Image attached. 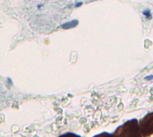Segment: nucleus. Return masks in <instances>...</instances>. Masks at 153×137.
<instances>
[{
	"label": "nucleus",
	"mask_w": 153,
	"mask_h": 137,
	"mask_svg": "<svg viewBox=\"0 0 153 137\" xmlns=\"http://www.w3.org/2000/svg\"><path fill=\"white\" fill-rule=\"evenodd\" d=\"M78 24H79V21L78 20H74V21H71V22H68V23H65V24H62L61 27L64 30H69V29H73V28L76 27Z\"/></svg>",
	"instance_id": "1"
},
{
	"label": "nucleus",
	"mask_w": 153,
	"mask_h": 137,
	"mask_svg": "<svg viewBox=\"0 0 153 137\" xmlns=\"http://www.w3.org/2000/svg\"><path fill=\"white\" fill-rule=\"evenodd\" d=\"M82 5V2H77V3L75 4V7H80Z\"/></svg>",
	"instance_id": "3"
},
{
	"label": "nucleus",
	"mask_w": 153,
	"mask_h": 137,
	"mask_svg": "<svg viewBox=\"0 0 153 137\" xmlns=\"http://www.w3.org/2000/svg\"><path fill=\"white\" fill-rule=\"evenodd\" d=\"M62 137H78V136H75V135H73V134H66V135H64Z\"/></svg>",
	"instance_id": "4"
},
{
	"label": "nucleus",
	"mask_w": 153,
	"mask_h": 137,
	"mask_svg": "<svg viewBox=\"0 0 153 137\" xmlns=\"http://www.w3.org/2000/svg\"><path fill=\"white\" fill-rule=\"evenodd\" d=\"M99 137H105V135H100V136H99ZM110 137H113V136H110Z\"/></svg>",
	"instance_id": "8"
},
{
	"label": "nucleus",
	"mask_w": 153,
	"mask_h": 137,
	"mask_svg": "<svg viewBox=\"0 0 153 137\" xmlns=\"http://www.w3.org/2000/svg\"><path fill=\"white\" fill-rule=\"evenodd\" d=\"M142 14H143V15H144V16H146V18H147L148 20H150V19H151V17H152L151 13H150V10H149V9L144 10V11L142 12Z\"/></svg>",
	"instance_id": "2"
},
{
	"label": "nucleus",
	"mask_w": 153,
	"mask_h": 137,
	"mask_svg": "<svg viewBox=\"0 0 153 137\" xmlns=\"http://www.w3.org/2000/svg\"><path fill=\"white\" fill-rule=\"evenodd\" d=\"M7 80H8V82H9V83H10V84H12V80H11L10 78H7Z\"/></svg>",
	"instance_id": "7"
},
{
	"label": "nucleus",
	"mask_w": 153,
	"mask_h": 137,
	"mask_svg": "<svg viewBox=\"0 0 153 137\" xmlns=\"http://www.w3.org/2000/svg\"><path fill=\"white\" fill-rule=\"evenodd\" d=\"M146 80H151V79H153V75H150V76H147L146 78H145Z\"/></svg>",
	"instance_id": "5"
},
{
	"label": "nucleus",
	"mask_w": 153,
	"mask_h": 137,
	"mask_svg": "<svg viewBox=\"0 0 153 137\" xmlns=\"http://www.w3.org/2000/svg\"><path fill=\"white\" fill-rule=\"evenodd\" d=\"M42 7H43V5H42V4H40V5H38V6H37V8H38V9H40V8H41Z\"/></svg>",
	"instance_id": "6"
}]
</instances>
